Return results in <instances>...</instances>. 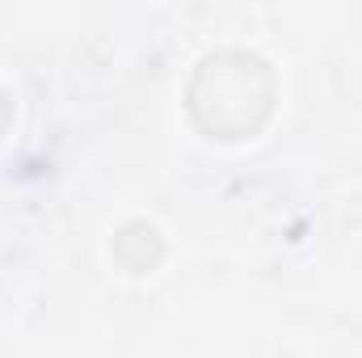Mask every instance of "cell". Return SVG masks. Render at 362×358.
<instances>
[{"label":"cell","instance_id":"obj_1","mask_svg":"<svg viewBox=\"0 0 362 358\" xmlns=\"http://www.w3.org/2000/svg\"><path fill=\"white\" fill-rule=\"evenodd\" d=\"M198 81H211V89H223L228 97H245V101H249V105H257L262 114L270 110V93H236V89H232L228 55L206 59V64H202V72H198ZM253 127H257V118H253L240 101H223V105H219V114L211 118V131H228V135H245V131H253Z\"/></svg>","mask_w":362,"mask_h":358}]
</instances>
